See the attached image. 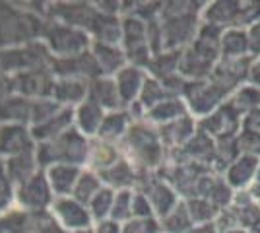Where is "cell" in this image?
<instances>
[{"mask_svg": "<svg viewBox=\"0 0 260 233\" xmlns=\"http://www.w3.org/2000/svg\"><path fill=\"white\" fill-rule=\"evenodd\" d=\"M219 49H221V58H228V60H235V58H252V56H250L249 31L243 29V27L223 29L221 41H219Z\"/></svg>", "mask_w": 260, "mask_h": 233, "instance_id": "52a82bcc", "label": "cell"}, {"mask_svg": "<svg viewBox=\"0 0 260 233\" xmlns=\"http://www.w3.org/2000/svg\"><path fill=\"white\" fill-rule=\"evenodd\" d=\"M241 132L249 134V136H254V138H260V109H256V111H252L243 117Z\"/></svg>", "mask_w": 260, "mask_h": 233, "instance_id": "30bf717a", "label": "cell"}, {"mask_svg": "<svg viewBox=\"0 0 260 233\" xmlns=\"http://www.w3.org/2000/svg\"><path fill=\"white\" fill-rule=\"evenodd\" d=\"M249 41H250V56L252 58H260V20L252 23L249 29Z\"/></svg>", "mask_w": 260, "mask_h": 233, "instance_id": "8fae6325", "label": "cell"}, {"mask_svg": "<svg viewBox=\"0 0 260 233\" xmlns=\"http://www.w3.org/2000/svg\"><path fill=\"white\" fill-rule=\"evenodd\" d=\"M183 95L184 103L188 107V113L194 117L196 121L212 115L231 97L228 89L219 86L217 82H214L212 78L186 82L183 88Z\"/></svg>", "mask_w": 260, "mask_h": 233, "instance_id": "3957f363", "label": "cell"}, {"mask_svg": "<svg viewBox=\"0 0 260 233\" xmlns=\"http://www.w3.org/2000/svg\"><path fill=\"white\" fill-rule=\"evenodd\" d=\"M241 122H243V115L228 99L212 115L200 119L198 128L202 132H206L210 138H214L216 142H223V140H235L237 138L239 132H241Z\"/></svg>", "mask_w": 260, "mask_h": 233, "instance_id": "277c9868", "label": "cell"}, {"mask_svg": "<svg viewBox=\"0 0 260 233\" xmlns=\"http://www.w3.org/2000/svg\"><path fill=\"white\" fill-rule=\"evenodd\" d=\"M252 198L258 202L260 200V165L258 169H256V175H254V181H252V185H250V189L247 190Z\"/></svg>", "mask_w": 260, "mask_h": 233, "instance_id": "5bb4252c", "label": "cell"}, {"mask_svg": "<svg viewBox=\"0 0 260 233\" xmlns=\"http://www.w3.org/2000/svg\"><path fill=\"white\" fill-rule=\"evenodd\" d=\"M229 103H231L243 117L252 111H256V109H260V88L254 86V84H250V82H247V84H243L241 88H237L231 93Z\"/></svg>", "mask_w": 260, "mask_h": 233, "instance_id": "9c48e42d", "label": "cell"}, {"mask_svg": "<svg viewBox=\"0 0 260 233\" xmlns=\"http://www.w3.org/2000/svg\"><path fill=\"white\" fill-rule=\"evenodd\" d=\"M258 206H260V200H258Z\"/></svg>", "mask_w": 260, "mask_h": 233, "instance_id": "2e32d148", "label": "cell"}, {"mask_svg": "<svg viewBox=\"0 0 260 233\" xmlns=\"http://www.w3.org/2000/svg\"><path fill=\"white\" fill-rule=\"evenodd\" d=\"M252 60L254 58H235V60L221 58L210 78L214 82H217L219 86H223L229 93H233L237 88H241L243 84L249 82V72L250 66H252Z\"/></svg>", "mask_w": 260, "mask_h": 233, "instance_id": "8992f818", "label": "cell"}, {"mask_svg": "<svg viewBox=\"0 0 260 233\" xmlns=\"http://www.w3.org/2000/svg\"><path fill=\"white\" fill-rule=\"evenodd\" d=\"M221 34L223 29H219L212 23H200L194 41L188 45V49L184 51L181 58V70L188 78V82L206 80L212 76L214 68L221 60V49H219Z\"/></svg>", "mask_w": 260, "mask_h": 233, "instance_id": "6da1fadb", "label": "cell"}, {"mask_svg": "<svg viewBox=\"0 0 260 233\" xmlns=\"http://www.w3.org/2000/svg\"><path fill=\"white\" fill-rule=\"evenodd\" d=\"M186 210L190 214V220L194 225H202V223H212L219 218L221 210L217 208L214 202H210L208 198L202 196H188L184 200Z\"/></svg>", "mask_w": 260, "mask_h": 233, "instance_id": "ba28073f", "label": "cell"}, {"mask_svg": "<svg viewBox=\"0 0 260 233\" xmlns=\"http://www.w3.org/2000/svg\"><path fill=\"white\" fill-rule=\"evenodd\" d=\"M219 233H250L247 227H241V225H233V227H228V229H221Z\"/></svg>", "mask_w": 260, "mask_h": 233, "instance_id": "9a60e30c", "label": "cell"}, {"mask_svg": "<svg viewBox=\"0 0 260 233\" xmlns=\"http://www.w3.org/2000/svg\"><path fill=\"white\" fill-rule=\"evenodd\" d=\"M249 82L260 88V58L252 60V66H250V72H249Z\"/></svg>", "mask_w": 260, "mask_h": 233, "instance_id": "7c38bea8", "label": "cell"}, {"mask_svg": "<svg viewBox=\"0 0 260 233\" xmlns=\"http://www.w3.org/2000/svg\"><path fill=\"white\" fill-rule=\"evenodd\" d=\"M188 233H219V227H217L216 222L202 223V225H194Z\"/></svg>", "mask_w": 260, "mask_h": 233, "instance_id": "4fadbf2b", "label": "cell"}, {"mask_svg": "<svg viewBox=\"0 0 260 233\" xmlns=\"http://www.w3.org/2000/svg\"><path fill=\"white\" fill-rule=\"evenodd\" d=\"M260 20V0H216L206 2L202 10V22L212 23L219 29L243 27L249 29Z\"/></svg>", "mask_w": 260, "mask_h": 233, "instance_id": "7a4b0ae2", "label": "cell"}, {"mask_svg": "<svg viewBox=\"0 0 260 233\" xmlns=\"http://www.w3.org/2000/svg\"><path fill=\"white\" fill-rule=\"evenodd\" d=\"M260 157L254 154H239L223 171V179L233 192H247L254 181Z\"/></svg>", "mask_w": 260, "mask_h": 233, "instance_id": "5b68a950", "label": "cell"}]
</instances>
